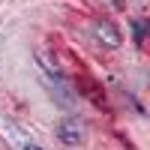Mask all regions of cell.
<instances>
[{
    "instance_id": "obj_4",
    "label": "cell",
    "mask_w": 150,
    "mask_h": 150,
    "mask_svg": "<svg viewBox=\"0 0 150 150\" xmlns=\"http://www.w3.org/2000/svg\"><path fill=\"white\" fill-rule=\"evenodd\" d=\"M24 150H45V147H39V144H27Z\"/></svg>"
},
{
    "instance_id": "obj_2",
    "label": "cell",
    "mask_w": 150,
    "mask_h": 150,
    "mask_svg": "<svg viewBox=\"0 0 150 150\" xmlns=\"http://www.w3.org/2000/svg\"><path fill=\"white\" fill-rule=\"evenodd\" d=\"M96 33H99V42H105L108 48H117V45H120V30H117L111 21L96 24Z\"/></svg>"
},
{
    "instance_id": "obj_3",
    "label": "cell",
    "mask_w": 150,
    "mask_h": 150,
    "mask_svg": "<svg viewBox=\"0 0 150 150\" xmlns=\"http://www.w3.org/2000/svg\"><path fill=\"white\" fill-rule=\"evenodd\" d=\"M144 33H147V21H135V42H144Z\"/></svg>"
},
{
    "instance_id": "obj_1",
    "label": "cell",
    "mask_w": 150,
    "mask_h": 150,
    "mask_svg": "<svg viewBox=\"0 0 150 150\" xmlns=\"http://www.w3.org/2000/svg\"><path fill=\"white\" fill-rule=\"evenodd\" d=\"M57 138L63 141V144H78L84 141V123L78 117H66V120H60V126H57Z\"/></svg>"
}]
</instances>
